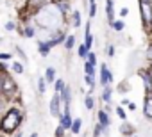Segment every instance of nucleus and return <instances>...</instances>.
Segmentation results:
<instances>
[{
  "label": "nucleus",
  "instance_id": "f257e3e1",
  "mask_svg": "<svg viewBox=\"0 0 152 137\" xmlns=\"http://www.w3.org/2000/svg\"><path fill=\"white\" fill-rule=\"evenodd\" d=\"M36 22L45 29H56L61 23V9H59V6H50V4L43 6L38 11Z\"/></svg>",
  "mask_w": 152,
  "mask_h": 137
},
{
  "label": "nucleus",
  "instance_id": "f03ea898",
  "mask_svg": "<svg viewBox=\"0 0 152 137\" xmlns=\"http://www.w3.org/2000/svg\"><path fill=\"white\" fill-rule=\"evenodd\" d=\"M20 123H22V112L18 109H9L0 121V130L4 133H13L20 126Z\"/></svg>",
  "mask_w": 152,
  "mask_h": 137
},
{
  "label": "nucleus",
  "instance_id": "7ed1b4c3",
  "mask_svg": "<svg viewBox=\"0 0 152 137\" xmlns=\"http://www.w3.org/2000/svg\"><path fill=\"white\" fill-rule=\"evenodd\" d=\"M15 91H16V84H15V80H13L9 75L2 77V94L9 98V96L15 94Z\"/></svg>",
  "mask_w": 152,
  "mask_h": 137
},
{
  "label": "nucleus",
  "instance_id": "20e7f679",
  "mask_svg": "<svg viewBox=\"0 0 152 137\" xmlns=\"http://www.w3.org/2000/svg\"><path fill=\"white\" fill-rule=\"evenodd\" d=\"M61 93H56L54 98L50 100V114L54 118H61V112H59V105H61Z\"/></svg>",
  "mask_w": 152,
  "mask_h": 137
},
{
  "label": "nucleus",
  "instance_id": "39448f33",
  "mask_svg": "<svg viewBox=\"0 0 152 137\" xmlns=\"http://www.w3.org/2000/svg\"><path fill=\"white\" fill-rule=\"evenodd\" d=\"M59 119H61V126H63V128H72V123H73V121H72V116H70V109H66L64 114H63Z\"/></svg>",
  "mask_w": 152,
  "mask_h": 137
},
{
  "label": "nucleus",
  "instance_id": "423d86ee",
  "mask_svg": "<svg viewBox=\"0 0 152 137\" xmlns=\"http://www.w3.org/2000/svg\"><path fill=\"white\" fill-rule=\"evenodd\" d=\"M54 46V43L52 41H39L38 43V50H39V53L41 55H47L48 52H50V48Z\"/></svg>",
  "mask_w": 152,
  "mask_h": 137
},
{
  "label": "nucleus",
  "instance_id": "0eeeda50",
  "mask_svg": "<svg viewBox=\"0 0 152 137\" xmlns=\"http://www.w3.org/2000/svg\"><path fill=\"white\" fill-rule=\"evenodd\" d=\"M111 73H109V70L106 66H102V71H100V82H102V86H106L107 82H111Z\"/></svg>",
  "mask_w": 152,
  "mask_h": 137
},
{
  "label": "nucleus",
  "instance_id": "6e6552de",
  "mask_svg": "<svg viewBox=\"0 0 152 137\" xmlns=\"http://www.w3.org/2000/svg\"><path fill=\"white\" fill-rule=\"evenodd\" d=\"M143 110H145V116L152 119V98H150V96L145 100V109H143Z\"/></svg>",
  "mask_w": 152,
  "mask_h": 137
},
{
  "label": "nucleus",
  "instance_id": "1a4fd4ad",
  "mask_svg": "<svg viewBox=\"0 0 152 137\" xmlns=\"http://www.w3.org/2000/svg\"><path fill=\"white\" fill-rule=\"evenodd\" d=\"M45 80H47V82H54V80H56V70H54V68H47V71H45Z\"/></svg>",
  "mask_w": 152,
  "mask_h": 137
},
{
  "label": "nucleus",
  "instance_id": "9d476101",
  "mask_svg": "<svg viewBox=\"0 0 152 137\" xmlns=\"http://www.w3.org/2000/svg\"><path fill=\"white\" fill-rule=\"evenodd\" d=\"M99 123H100L104 128L109 125V118H107V114H106L104 110H100V112H99Z\"/></svg>",
  "mask_w": 152,
  "mask_h": 137
},
{
  "label": "nucleus",
  "instance_id": "9b49d317",
  "mask_svg": "<svg viewBox=\"0 0 152 137\" xmlns=\"http://www.w3.org/2000/svg\"><path fill=\"white\" fill-rule=\"evenodd\" d=\"M73 133H79L81 132V119L77 118V119H73V123H72V128H70Z\"/></svg>",
  "mask_w": 152,
  "mask_h": 137
},
{
  "label": "nucleus",
  "instance_id": "f8f14e48",
  "mask_svg": "<svg viewBox=\"0 0 152 137\" xmlns=\"http://www.w3.org/2000/svg\"><path fill=\"white\" fill-rule=\"evenodd\" d=\"M84 71H86V75H91V77H93V75H95V66H93L91 62H86V64H84Z\"/></svg>",
  "mask_w": 152,
  "mask_h": 137
},
{
  "label": "nucleus",
  "instance_id": "ddd939ff",
  "mask_svg": "<svg viewBox=\"0 0 152 137\" xmlns=\"http://www.w3.org/2000/svg\"><path fill=\"white\" fill-rule=\"evenodd\" d=\"M106 9H107V18H109V22H113V2H111V0H107Z\"/></svg>",
  "mask_w": 152,
  "mask_h": 137
},
{
  "label": "nucleus",
  "instance_id": "4468645a",
  "mask_svg": "<svg viewBox=\"0 0 152 137\" xmlns=\"http://www.w3.org/2000/svg\"><path fill=\"white\" fill-rule=\"evenodd\" d=\"M13 71H15V73H23V64L18 62V61L13 62Z\"/></svg>",
  "mask_w": 152,
  "mask_h": 137
},
{
  "label": "nucleus",
  "instance_id": "2eb2a0df",
  "mask_svg": "<svg viewBox=\"0 0 152 137\" xmlns=\"http://www.w3.org/2000/svg\"><path fill=\"white\" fill-rule=\"evenodd\" d=\"M73 43H75V37H73V36H68V37H66V41H64V46H66V50L73 48Z\"/></svg>",
  "mask_w": 152,
  "mask_h": 137
},
{
  "label": "nucleus",
  "instance_id": "dca6fc26",
  "mask_svg": "<svg viewBox=\"0 0 152 137\" xmlns=\"http://www.w3.org/2000/svg\"><path fill=\"white\" fill-rule=\"evenodd\" d=\"M73 25H75V27H79V25H81V13H79V11H75V13H73Z\"/></svg>",
  "mask_w": 152,
  "mask_h": 137
},
{
  "label": "nucleus",
  "instance_id": "f3484780",
  "mask_svg": "<svg viewBox=\"0 0 152 137\" xmlns=\"http://www.w3.org/2000/svg\"><path fill=\"white\" fill-rule=\"evenodd\" d=\"M22 36H25V37H34V29H32V27H27V29L22 32Z\"/></svg>",
  "mask_w": 152,
  "mask_h": 137
},
{
  "label": "nucleus",
  "instance_id": "a211bd4d",
  "mask_svg": "<svg viewBox=\"0 0 152 137\" xmlns=\"http://www.w3.org/2000/svg\"><path fill=\"white\" fill-rule=\"evenodd\" d=\"M88 50H90V48H88L86 45H81V46H79V57H86V55H88Z\"/></svg>",
  "mask_w": 152,
  "mask_h": 137
},
{
  "label": "nucleus",
  "instance_id": "6ab92c4d",
  "mask_svg": "<svg viewBox=\"0 0 152 137\" xmlns=\"http://www.w3.org/2000/svg\"><path fill=\"white\" fill-rule=\"evenodd\" d=\"M97 13V6H95V0H90V16H95Z\"/></svg>",
  "mask_w": 152,
  "mask_h": 137
},
{
  "label": "nucleus",
  "instance_id": "aec40b11",
  "mask_svg": "<svg viewBox=\"0 0 152 137\" xmlns=\"http://www.w3.org/2000/svg\"><path fill=\"white\" fill-rule=\"evenodd\" d=\"M45 82H47L45 79H39V80H38V89H39V93H45V91H47V89H45Z\"/></svg>",
  "mask_w": 152,
  "mask_h": 137
},
{
  "label": "nucleus",
  "instance_id": "412c9836",
  "mask_svg": "<svg viewBox=\"0 0 152 137\" xmlns=\"http://www.w3.org/2000/svg\"><path fill=\"white\" fill-rule=\"evenodd\" d=\"M64 89V82L63 80H56V93H61Z\"/></svg>",
  "mask_w": 152,
  "mask_h": 137
},
{
  "label": "nucleus",
  "instance_id": "4be33fe9",
  "mask_svg": "<svg viewBox=\"0 0 152 137\" xmlns=\"http://www.w3.org/2000/svg\"><path fill=\"white\" fill-rule=\"evenodd\" d=\"M102 98H104V102H109V100H111V89H109V87H106V89H104Z\"/></svg>",
  "mask_w": 152,
  "mask_h": 137
},
{
  "label": "nucleus",
  "instance_id": "5701e85b",
  "mask_svg": "<svg viewBox=\"0 0 152 137\" xmlns=\"http://www.w3.org/2000/svg\"><path fill=\"white\" fill-rule=\"evenodd\" d=\"M122 133H125V135H129V133H132V126H129V125H124L122 128Z\"/></svg>",
  "mask_w": 152,
  "mask_h": 137
},
{
  "label": "nucleus",
  "instance_id": "b1692460",
  "mask_svg": "<svg viewBox=\"0 0 152 137\" xmlns=\"http://www.w3.org/2000/svg\"><path fill=\"white\" fill-rule=\"evenodd\" d=\"M84 105H86V109H93V98H91V96H88V98H86V102H84Z\"/></svg>",
  "mask_w": 152,
  "mask_h": 137
},
{
  "label": "nucleus",
  "instance_id": "393cba45",
  "mask_svg": "<svg viewBox=\"0 0 152 137\" xmlns=\"http://www.w3.org/2000/svg\"><path fill=\"white\" fill-rule=\"evenodd\" d=\"M88 62H91L93 66L97 64V57H95V53H88Z\"/></svg>",
  "mask_w": 152,
  "mask_h": 137
},
{
  "label": "nucleus",
  "instance_id": "a878e982",
  "mask_svg": "<svg viewBox=\"0 0 152 137\" xmlns=\"http://www.w3.org/2000/svg\"><path fill=\"white\" fill-rule=\"evenodd\" d=\"M113 27H115V30H122L124 29V23L122 22H113Z\"/></svg>",
  "mask_w": 152,
  "mask_h": 137
},
{
  "label": "nucleus",
  "instance_id": "bb28decb",
  "mask_svg": "<svg viewBox=\"0 0 152 137\" xmlns=\"http://www.w3.org/2000/svg\"><path fill=\"white\" fill-rule=\"evenodd\" d=\"M102 128H104L102 125H97V126H95V132H93V135H95V137H99V135H100V132H102Z\"/></svg>",
  "mask_w": 152,
  "mask_h": 137
},
{
  "label": "nucleus",
  "instance_id": "cd10ccee",
  "mask_svg": "<svg viewBox=\"0 0 152 137\" xmlns=\"http://www.w3.org/2000/svg\"><path fill=\"white\" fill-rule=\"evenodd\" d=\"M15 27H16L15 22H7V23H6V30H15Z\"/></svg>",
  "mask_w": 152,
  "mask_h": 137
},
{
  "label": "nucleus",
  "instance_id": "c85d7f7f",
  "mask_svg": "<svg viewBox=\"0 0 152 137\" xmlns=\"http://www.w3.org/2000/svg\"><path fill=\"white\" fill-rule=\"evenodd\" d=\"M16 53H18V55H20V57H22V59H23V61H25V59H27V55H25V52H23V50H22V48H18V46H16Z\"/></svg>",
  "mask_w": 152,
  "mask_h": 137
},
{
  "label": "nucleus",
  "instance_id": "c756f323",
  "mask_svg": "<svg viewBox=\"0 0 152 137\" xmlns=\"http://www.w3.org/2000/svg\"><path fill=\"white\" fill-rule=\"evenodd\" d=\"M63 132H64V128L59 125V126H57V130H56V137H63Z\"/></svg>",
  "mask_w": 152,
  "mask_h": 137
},
{
  "label": "nucleus",
  "instance_id": "7c9ffc66",
  "mask_svg": "<svg viewBox=\"0 0 152 137\" xmlns=\"http://www.w3.org/2000/svg\"><path fill=\"white\" fill-rule=\"evenodd\" d=\"M116 112H118V116H120L122 119H125V112H124V109H122V107H118V109H116Z\"/></svg>",
  "mask_w": 152,
  "mask_h": 137
},
{
  "label": "nucleus",
  "instance_id": "2f4dec72",
  "mask_svg": "<svg viewBox=\"0 0 152 137\" xmlns=\"http://www.w3.org/2000/svg\"><path fill=\"white\" fill-rule=\"evenodd\" d=\"M0 59H11V53H0Z\"/></svg>",
  "mask_w": 152,
  "mask_h": 137
},
{
  "label": "nucleus",
  "instance_id": "473e14b6",
  "mask_svg": "<svg viewBox=\"0 0 152 137\" xmlns=\"http://www.w3.org/2000/svg\"><path fill=\"white\" fill-rule=\"evenodd\" d=\"M107 53H109V55H113V53H115V48H113V46H109V48H107Z\"/></svg>",
  "mask_w": 152,
  "mask_h": 137
},
{
  "label": "nucleus",
  "instance_id": "72a5a7b5",
  "mask_svg": "<svg viewBox=\"0 0 152 137\" xmlns=\"http://www.w3.org/2000/svg\"><path fill=\"white\" fill-rule=\"evenodd\" d=\"M0 93H2V77H0Z\"/></svg>",
  "mask_w": 152,
  "mask_h": 137
},
{
  "label": "nucleus",
  "instance_id": "f704fd0d",
  "mask_svg": "<svg viewBox=\"0 0 152 137\" xmlns=\"http://www.w3.org/2000/svg\"><path fill=\"white\" fill-rule=\"evenodd\" d=\"M148 57H150V59H152V48H150V50H148Z\"/></svg>",
  "mask_w": 152,
  "mask_h": 137
},
{
  "label": "nucleus",
  "instance_id": "c9c22d12",
  "mask_svg": "<svg viewBox=\"0 0 152 137\" xmlns=\"http://www.w3.org/2000/svg\"><path fill=\"white\" fill-rule=\"evenodd\" d=\"M43 2H45V0H38V4H43Z\"/></svg>",
  "mask_w": 152,
  "mask_h": 137
},
{
  "label": "nucleus",
  "instance_id": "e433bc0d",
  "mask_svg": "<svg viewBox=\"0 0 152 137\" xmlns=\"http://www.w3.org/2000/svg\"><path fill=\"white\" fill-rule=\"evenodd\" d=\"M145 2H147V4H152V0H145Z\"/></svg>",
  "mask_w": 152,
  "mask_h": 137
},
{
  "label": "nucleus",
  "instance_id": "4c0bfd02",
  "mask_svg": "<svg viewBox=\"0 0 152 137\" xmlns=\"http://www.w3.org/2000/svg\"><path fill=\"white\" fill-rule=\"evenodd\" d=\"M31 137H38V133H32V135H31Z\"/></svg>",
  "mask_w": 152,
  "mask_h": 137
},
{
  "label": "nucleus",
  "instance_id": "58836bf2",
  "mask_svg": "<svg viewBox=\"0 0 152 137\" xmlns=\"http://www.w3.org/2000/svg\"><path fill=\"white\" fill-rule=\"evenodd\" d=\"M148 75H150V80H152V70H150V73H148Z\"/></svg>",
  "mask_w": 152,
  "mask_h": 137
},
{
  "label": "nucleus",
  "instance_id": "ea45409f",
  "mask_svg": "<svg viewBox=\"0 0 152 137\" xmlns=\"http://www.w3.org/2000/svg\"><path fill=\"white\" fill-rule=\"evenodd\" d=\"M16 137H22V133H18V135H16Z\"/></svg>",
  "mask_w": 152,
  "mask_h": 137
}]
</instances>
